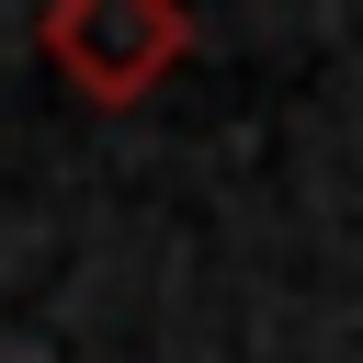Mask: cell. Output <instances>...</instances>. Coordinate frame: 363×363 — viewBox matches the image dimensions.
<instances>
[{
    "instance_id": "cell-1",
    "label": "cell",
    "mask_w": 363,
    "mask_h": 363,
    "mask_svg": "<svg viewBox=\"0 0 363 363\" xmlns=\"http://www.w3.org/2000/svg\"><path fill=\"white\" fill-rule=\"evenodd\" d=\"M34 45H45V68L79 102L125 113V102H147L193 57V11L182 0H45L34 11Z\"/></svg>"
}]
</instances>
